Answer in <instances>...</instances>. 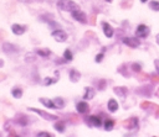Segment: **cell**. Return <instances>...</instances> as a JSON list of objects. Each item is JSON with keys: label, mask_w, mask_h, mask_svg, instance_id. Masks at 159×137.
Listing matches in <instances>:
<instances>
[{"label": "cell", "mask_w": 159, "mask_h": 137, "mask_svg": "<svg viewBox=\"0 0 159 137\" xmlns=\"http://www.w3.org/2000/svg\"><path fill=\"white\" fill-rule=\"evenodd\" d=\"M36 53H37L39 56H41V57H48V56L51 54L50 49H37Z\"/></svg>", "instance_id": "obj_24"}, {"label": "cell", "mask_w": 159, "mask_h": 137, "mask_svg": "<svg viewBox=\"0 0 159 137\" xmlns=\"http://www.w3.org/2000/svg\"><path fill=\"white\" fill-rule=\"evenodd\" d=\"M102 59H103V52H101L99 54H97V56H96V59H94V60H96L97 63H99V62H102Z\"/></svg>", "instance_id": "obj_30"}, {"label": "cell", "mask_w": 159, "mask_h": 137, "mask_svg": "<svg viewBox=\"0 0 159 137\" xmlns=\"http://www.w3.org/2000/svg\"><path fill=\"white\" fill-rule=\"evenodd\" d=\"M36 137H53L51 133H48V132H39L37 135H36Z\"/></svg>", "instance_id": "obj_28"}, {"label": "cell", "mask_w": 159, "mask_h": 137, "mask_svg": "<svg viewBox=\"0 0 159 137\" xmlns=\"http://www.w3.org/2000/svg\"><path fill=\"white\" fill-rule=\"evenodd\" d=\"M132 69H133L134 72H140V70H142V65H140L139 63H133V64H132Z\"/></svg>", "instance_id": "obj_27"}, {"label": "cell", "mask_w": 159, "mask_h": 137, "mask_svg": "<svg viewBox=\"0 0 159 137\" xmlns=\"http://www.w3.org/2000/svg\"><path fill=\"white\" fill-rule=\"evenodd\" d=\"M11 31H12V33L20 36V35L25 33V31H26V26H22V25H19V23H14V25L11 26Z\"/></svg>", "instance_id": "obj_9"}, {"label": "cell", "mask_w": 159, "mask_h": 137, "mask_svg": "<svg viewBox=\"0 0 159 137\" xmlns=\"http://www.w3.org/2000/svg\"><path fill=\"white\" fill-rule=\"evenodd\" d=\"M106 1H112V0H106Z\"/></svg>", "instance_id": "obj_38"}, {"label": "cell", "mask_w": 159, "mask_h": 137, "mask_svg": "<svg viewBox=\"0 0 159 137\" xmlns=\"http://www.w3.org/2000/svg\"><path fill=\"white\" fill-rule=\"evenodd\" d=\"M86 123H87V125H89V126L99 127V126L102 125V120H101V117H99V116H94V115H92V116L86 117Z\"/></svg>", "instance_id": "obj_5"}, {"label": "cell", "mask_w": 159, "mask_h": 137, "mask_svg": "<svg viewBox=\"0 0 159 137\" xmlns=\"http://www.w3.org/2000/svg\"><path fill=\"white\" fill-rule=\"evenodd\" d=\"M140 1H142V2H147L148 0H140Z\"/></svg>", "instance_id": "obj_37"}, {"label": "cell", "mask_w": 159, "mask_h": 137, "mask_svg": "<svg viewBox=\"0 0 159 137\" xmlns=\"http://www.w3.org/2000/svg\"><path fill=\"white\" fill-rule=\"evenodd\" d=\"M135 35H137V37H139V38H144V37H147L148 35H149V28L145 26V25H139L138 27H137V31H135Z\"/></svg>", "instance_id": "obj_6"}, {"label": "cell", "mask_w": 159, "mask_h": 137, "mask_svg": "<svg viewBox=\"0 0 159 137\" xmlns=\"http://www.w3.org/2000/svg\"><path fill=\"white\" fill-rule=\"evenodd\" d=\"M7 137H20V136H17V135L15 133V131H10V133H9Z\"/></svg>", "instance_id": "obj_33"}, {"label": "cell", "mask_w": 159, "mask_h": 137, "mask_svg": "<svg viewBox=\"0 0 159 137\" xmlns=\"http://www.w3.org/2000/svg\"><path fill=\"white\" fill-rule=\"evenodd\" d=\"M57 81V79L56 78H45V80H43V84L45 85H51V84H53V83H56Z\"/></svg>", "instance_id": "obj_26"}, {"label": "cell", "mask_w": 159, "mask_h": 137, "mask_svg": "<svg viewBox=\"0 0 159 137\" xmlns=\"http://www.w3.org/2000/svg\"><path fill=\"white\" fill-rule=\"evenodd\" d=\"M16 122H17L20 126H26V125L29 123V117L25 116V115H22V114H20V115H17Z\"/></svg>", "instance_id": "obj_16"}, {"label": "cell", "mask_w": 159, "mask_h": 137, "mask_svg": "<svg viewBox=\"0 0 159 137\" xmlns=\"http://www.w3.org/2000/svg\"><path fill=\"white\" fill-rule=\"evenodd\" d=\"M122 41H123L124 44H127V46H129V47H132V48H137V47H139V44H140L139 39H138V38H134V37H124Z\"/></svg>", "instance_id": "obj_7"}, {"label": "cell", "mask_w": 159, "mask_h": 137, "mask_svg": "<svg viewBox=\"0 0 159 137\" xmlns=\"http://www.w3.org/2000/svg\"><path fill=\"white\" fill-rule=\"evenodd\" d=\"M57 7L62 11H70V12H72L75 10H80V6L71 0H60L57 2Z\"/></svg>", "instance_id": "obj_1"}, {"label": "cell", "mask_w": 159, "mask_h": 137, "mask_svg": "<svg viewBox=\"0 0 159 137\" xmlns=\"http://www.w3.org/2000/svg\"><path fill=\"white\" fill-rule=\"evenodd\" d=\"M113 126H114V121L112 118H107L104 121V130L106 131H111L113 128Z\"/></svg>", "instance_id": "obj_20"}, {"label": "cell", "mask_w": 159, "mask_h": 137, "mask_svg": "<svg viewBox=\"0 0 159 137\" xmlns=\"http://www.w3.org/2000/svg\"><path fill=\"white\" fill-rule=\"evenodd\" d=\"M102 27H103V32H104L106 37L111 38V37L113 36V33H114V31H113V27H112L109 23H107V22H103V23H102Z\"/></svg>", "instance_id": "obj_10"}, {"label": "cell", "mask_w": 159, "mask_h": 137, "mask_svg": "<svg viewBox=\"0 0 159 137\" xmlns=\"http://www.w3.org/2000/svg\"><path fill=\"white\" fill-rule=\"evenodd\" d=\"M107 106H108V110H109L111 112H116V111L118 110V102H117L114 99H109Z\"/></svg>", "instance_id": "obj_15"}, {"label": "cell", "mask_w": 159, "mask_h": 137, "mask_svg": "<svg viewBox=\"0 0 159 137\" xmlns=\"http://www.w3.org/2000/svg\"><path fill=\"white\" fill-rule=\"evenodd\" d=\"M80 78H81L80 72H77L76 69H71V70H70V79H71V81L76 83V81H77Z\"/></svg>", "instance_id": "obj_17"}, {"label": "cell", "mask_w": 159, "mask_h": 137, "mask_svg": "<svg viewBox=\"0 0 159 137\" xmlns=\"http://www.w3.org/2000/svg\"><path fill=\"white\" fill-rule=\"evenodd\" d=\"M40 102L41 104H43L46 107H48V109H57L56 107V105H55V102L53 101H51L50 99H46V98H41L40 99Z\"/></svg>", "instance_id": "obj_14"}, {"label": "cell", "mask_w": 159, "mask_h": 137, "mask_svg": "<svg viewBox=\"0 0 159 137\" xmlns=\"http://www.w3.org/2000/svg\"><path fill=\"white\" fill-rule=\"evenodd\" d=\"M63 58H65V60H66V62H71V60H72V58H73L72 52H71L70 49H66V51H65V53H63Z\"/></svg>", "instance_id": "obj_22"}, {"label": "cell", "mask_w": 159, "mask_h": 137, "mask_svg": "<svg viewBox=\"0 0 159 137\" xmlns=\"http://www.w3.org/2000/svg\"><path fill=\"white\" fill-rule=\"evenodd\" d=\"M25 59H26L27 62H32V60L35 59V56H34V54H31V53H27V54H26V57H25Z\"/></svg>", "instance_id": "obj_29"}, {"label": "cell", "mask_w": 159, "mask_h": 137, "mask_svg": "<svg viewBox=\"0 0 159 137\" xmlns=\"http://www.w3.org/2000/svg\"><path fill=\"white\" fill-rule=\"evenodd\" d=\"M29 110H30V111H34V112H36V114H39V115H40L41 117H43L45 120H57V118H58L56 115H52V114L41 111V110H39V109H35V107H29Z\"/></svg>", "instance_id": "obj_4"}, {"label": "cell", "mask_w": 159, "mask_h": 137, "mask_svg": "<svg viewBox=\"0 0 159 137\" xmlns=\"http://www.w3.org/2000/svg\"><path fill=\"white\" fill-rule=\"evenodd\" d=\"M114 93L117 94V95H119V96H122V98H124L125 96V94H127V88H124V86H117V88H114Z\"/></svg>", "instance_id": "obj_19"}, {"label": "cell", "mask_w": 159, "mask_h": 137, "mask_svg": "<svg viewBox=\"0 0 159 137\" xmlns=\"http://www.w3.org/2000/svg\"><path fill=\"white\" fill-rule=\"evenodd\" d=\"M154 64H155V68H157V70H158V73H159V59H155V60H154Z\"/></svg>", "instance_id": "obj_34"}, {"label": "cell", "mask_w": 159, "mask_h": 137, "mask_svg": "<svg viewBox=\"0 0 159 137\" xmlns=\"http://www.w3.org/2000/svg\"><path fill=\"white\" fill-rule=\"evenodd\" d=\"M52 37L57 41V42H65L67 39V33L65 31H62L61 28H57L55 31H52Z\"/></svg>", "instance_id": "obj_2"}, {"label": "cell", "mask_w": 159, "mask_h": 137, "mask_svg": "<svg viewBox=\"0 0 159 137\" xmlns=\"http://www.w3.org/2000/svg\"><path fill=\"white\" fill-rule=\"evenodd\" d=\"M0 67H2V60L0 59Z\"/></svg>", "instance_id": "obj_36"}, {"label": "cell", "mask_w": 159, "mask_h": 137, "mask_svg": "<svg viewBox=\"0 0 159 137\" xmlns=\"http://www.w3.org/2000/svg\"><path fill=\"white\" fill-rule=\"evenodd\" d=\"M158 95H159V90H158Z\"/></svg>", "instance_id": "obj_39"}, {"label": "cell", "mask_w": 159, "mask_h": 137, "mask_svg": "<svg viewBox=\"0 0 159 137\" xmlns=\"http://www.w3.org/2000/svg\"><path fill=\"white\" fill-rule=\"evenodd\" d=\"M71 15H72V17H73L76 21L81 22V23H86V22H87L86 14H84L83 11H81V9H80V10H75V11H72Z\"/></svg>", "instance_id": "obj_3"}, {"label": "cell", "mask_w": 159, "mask_h": 137, "mask_svg": "<svg viewBox=\"0 0 159 137\" xmlns=\"http://www.w3.org/2000/svg\"><path fill=\"white\" fill-rule=\"evenodd\" d=\"M2 49L4 52L9 53V54H12V53H17L19 52V47L12 44V43H4L2 44Z\"/></svg>", "instance_id": "obj_8"}, {"label": "cell", "mask_w": 159, "mask_h": 137, "mask_svg": "<svg viewBox=\"0 0 159 137\" xmlns=\"http://www.w3.org/2000/svg\"><path fill=\"white\" fill-rule=\"evenodd\" d=\"M11 95L15 98V99H20L21 96H22V89H20V88H12V90H11Z\"/></svg>", "instance_id": "obj_18"}, {"label": "cell", "mask_w": 159, "mask_h": 137, "mask_svg": "<svg viewBox=\"0 0 159 137\" xmlns=\"http://www.w3.org/2000/svg\"><path fill=\"white\" fill-rule=\"evenodd\" d=\"M124 126L128 128V130H133V128H138V120L135 117H132L129 118L128 121L124 122Z\"/></svg>", "instance_id": "obj_12"}, {"label": "cell", "mask_w": 159, "mask_h": 137, "mask_svg": "<svg viewBox=\"0 0 159 137\" xmlns=\"http://www.w3.org/2000/svg\"><path fill=\"white\" fill-rule=\"evenodd\" d=\"M148 88H149V86H144L143 89H144V91H145V94H147V95H150V91H147V89H148ZM137 93H139V94H142V93H143V90H142V89H139V90H138Z\"/></svg>", "instance_id": "obj_31"}, {"label": "cell", "mask_w": 159, "mask_h": 137, "mask_svg": "<svg viewBox=\"0 0 159 137\" xmlns=\"http://www.w3.org/2000/svg\"><path fill=\"white\" fill-rule=\"evenodd\" d=\"M84 90H86V93H84V95H83V99H84V100H91V99L94 96V94H96V91H94L93 88L87 86V88H84Z\"/></svg>", "instance_id": "obj_13"}, {"label": "cell", "mask_w": 159, "mask_h": 137, "mask_svg": "<svg viewBox=\"0 0 159 137\" xmlns=\"http://www.w3.org/2000/svg\"><path fill=\"white\" fill-rule=\"evenodd\" d=\"M53 102H55V105H56L57 109H62V107L65 106V101H63L61 98H56V99L53 100Z\"/></svg>", "instance_id": "obj_23"}, {"label": "cell", "mask_w": 159, "mask_h": 137, "mask_svg": "<svg viewBox=\"0 0 159 137\" xmlns=\"http://www.w3.org/2000/svg\"><path fill=\"white\" fill-rule=\"evenodd\" d=\"M76 109H77V111H78L80 114H86V112L88 111L89 106H88V104H87L86 101H80V102H77Z\"/></svg>", "instance_id": "obj_11"}, {"label": "cell", "mask_w": 159, "mask_h": 137, "mask_svg": "<svg viewBox=\"0 0 159 137\" xmlns=\"http://www.w3.org/2000/svg\"><path fill=\"white\" fill-rule=\"evenodd\" d=\"M55 130L58 131V132H63L65 131V122L63 121H57L55 125H53Z\"/></svg>", "instance_id": "obj_21"}, {"label": "cell", "mask_w": 159, "mask_h": 137, "mask_svg": "<svg viewBox=\"0 0 159 137\" xmlns=\"http://www.w3.org/2000/svg\"><path fill=\"white\" fill-rule=\"evenodd\" d=\"M104 85H106V81H104V80H101V83L98 81V86H99V89H101V90L104 88Z\"/></svg>", "instance_id": "obj_32"}, {"label": "cell", "mask_w": 159, "mask_h": 137, "mask_svg": "<svg viewBox=\"0 0 159 137\" xmlns=\"http://www.w3.org/2000/svg\"><path fill=\"white\" fill-rule=\"evenodd\" d=\"M157 42H158V44H159V35L157 36Z\"/></svg>", "instance_id": "obj_35"}, {"label": "cell", "mask_w": 159, "mask_h": 137, "mask_svg": "<svg viewBox=\"0 0 159 137\" xmlns=\"http://www.w3.org/2000/svg\"><path fill=\"white\" fill-rule=\"evenodd\" d=\"M149 7L152 10H154V11H159V1H155V0L150 1L149 2Z\"/></svg>", "instance_id": "obj_25"}]
</instances>
